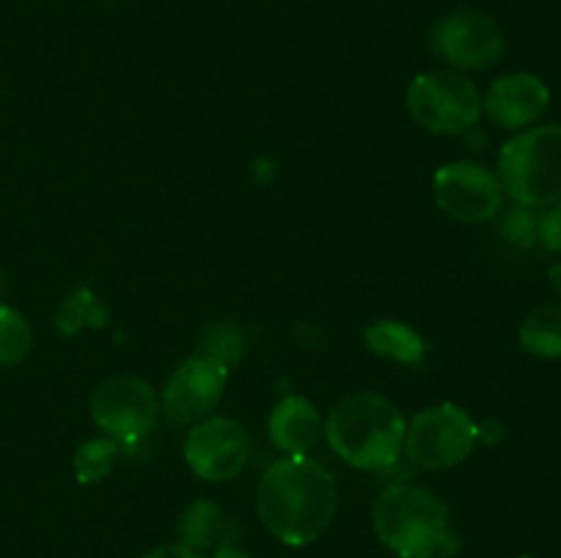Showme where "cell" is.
Here are the masks:
<instances>
[{"label":"cell","instance_id":"9","mask_svg":"<svg viewBox=\"0 0 561 558\" xmlns=\"http://www.w3.org/2000/svg\"><path fill=\"white\" fill-rule=\"evenodd\" d=\"M184 457L201 479L228 481L244 470L250 441L239 421L228 416H211L192 427L184 443Z\"/></svg>","mask_w":561,"mask_h":558},{"label":"cell","instance_id":"24","mask_svg":"<svg viewBox=\"0 0 561 558\" xmlns=\"http://www.w3.org/2000/svg\"><path fill=\"white\" fill-rule=\"evenodd\" d=\"M214 558H250V556H247L244 550H239V547L222 545L217 553H214Z\"/></svg>","mask_w":561,"mask_h":558},{"label":"cell","instance_id":"19","mask_svg":"<svg viewBox=\"0 0 561 558\" xmlns=\"http://www.w3.org/2000/svg\"><path fill=\"white\" fill-rule=\"evenodd\" d=\"M203 353L214 356L217 361H222L225 367L239 361L244 356V339H241V332L230 323H222V326L208 328L206 339H203Z\"/></svg>","mask_w":561,"mask_h":558},{"label":"cell","instance_id":"18","mask_svg":"<svg viewBox=\"0 0 561 558\" xmlns=\"http://www.w3.org/2000/svg\"><path fill=\"white\" fill-rule=\"evenodd\" d=\"M31 342L33 334L22 312L0 304V367H11L25 359Z\"/></svg>","mask_w":561,"mask_h":558},{"label":"cell","instance_id":"12","mask_svg":"<svg viewBox=\"0 0 561 558\" xmlns=\"http://www.w3.org/2000/svg\"><path fill=\"white\" fill-rule=\"evenodd\" d=\"M551 102V91L535 74H504L491 85L485 96V113L493 124L504 129H524L535 124Z\"/></svg>","mask_w":561,"mask_h":558},{"label":"cell","instance_id":"10","mask_svg":"<svg viewBox=\"0 0 561 558\" xmlns=\"http://www.w3.org/2000/svg\"><path fill=\"white\" fill-rule=\"evenodd\" d=\"M228 367L208 353H197L186 359L164 386L162 408L175 425H192L211 414L214 405L222 397Z\"/></svg>","mask_w":561,"mask_h":558},{"label":"cell","instance_id":"25","mask_svg":"<svg viewBox=\"0 0 561 558\" xmlns=\"http://www.w3.org/2000/svg\"><path fill=\"white\" fill-rule=\"evenodd\" d=\"M548 282H551V288L561 295V263H557V266H553L551 271H548Z\"/></svg>","mask_w":561,"mask_h":558},{"label":"cell","instance_id":"17","mask_svg":"<svg viewBox=\"0 0 561 558\" xmlns=\"http://www.w3.org/2000/svg\"><path fill=\"white\" fill-rule=\"evenodd\" d=\"M118 441H113L110 435H96L91 441H85L80 446L75 457V474L77 481L82 485H93V481L104 479L110 474V468L115 465V457H118Z\"/></svg>","mask_w":561,"mask_h":558},{"label":"cell","instance_id":"27","mask_svg":"<svg viewBox=\"0 0 561 558\" xmlns=\"http://www.w3.org/2000/svg\"><path fill=\"white\" fill-rule=\"evenodd\" d=\"M520 558H529V556H520Z\"/></svg>","mask_w":561,"mask_h":558},{"label":"cell","instance_id":"8","mask_svg":"<svg viewBox=\"0 0 561 558\" xmlns=\"http://www.w3.org/2000/svg\"><path fill=\"white\" fill-rule=\"evenodd\" d=\"M433 189H436L438 208L466 224L491 222L504 200L499 175L474 162L444 164L436 173Z\"/></svg>","mask_w":561,"mask_h":558},{"label":"cell","instance_id":"15","mask_svg":"<svg viewBox=\"0 0 561 558\" xmlns=\"http://www.w3.org/2000/svg\"><path fill=\"white\" fill-rule=\"evenodd\" d=\"M225 534V518L219 507L208 498L190 503L179 520V539L181 545L192 547V550H206L214 547Z\"/></svg>","mask_w":561,"mask_h":558},{"label":"cell","instance_id":"13","mask_svg":"<svg viewBox=\"0 0 561 558\" xmlns=\"http://www.w3.org/2000/svg\"><path fill=\"white\" fill-rule=\"evenodd\" d=\"M268 435H272L274 446L288 457H307V452L321 438V416H318L316 405L307 403L305 397H296V394L285 397L272 410Z\"/></svg>","mask_w":561,"mask_h":558},{"label":"cell","instance_id":"11","mask_svg":"<svg viewBox=\"0 0 561 558\" xmlns=\"http://www.w3.org/2000/svg\"><path fill=\"white\" fill-rule=\"evenodd\" d=\"M433 49L455 69H488L504 55V36L491 16L458 11L436 25Z\"/></svg>","mask_w":561,"mask_h":558},{"label":"cell","instance_id":"3","mask_svg":"<svg viewBox=\"0 0 561 558\" xmlns=\"http://www.w3.org/2000/svg\"><path fill=\"white\" fill-rule=\"evenodd\" d=\"M373 525L383 545L400 558H438L458 553L447 507L414 485H392L373 503Z\"/></svg>","mask_w":561,"mask_h":558},{"label":"cell","instance_id":"6","mask_svg":"<svg viewBox=\"0 0 561 558\" xmlns=\"http://www.w3.org/2000/svg\"><path fill=\"white\" fill-rule=\"evenodd\" d=\"M480 441V425L453 403L427 408L405 427V454L422 468H453Z\"/></svg>","mask_w":561,"mask_h":558},{"label":"cell","instance_id":"4","mask_svg":"<svg viewBox=\"0 0 561 558\" xmlns=\"http://www.w3.org/2000/svg\"><path fill=\"white\" fill-rule=\"evenodd\" d=\"M499 181L515 202L529 208L561 200V126H535L504 142Z\"/></svg>","mask_w":561,"mask_h":558},{"label":"cell","instance_id":"1","mask_svg":"<svg viewBox=\"0 0 561 558\" xmlns=\"http://www.w3.org/2000/svg\"><path fill=\"white\" fill-rule=\"evenodd\" d=\"M337 512L332 474L310 457L277 460L257 487V514L285 545H310Z\"/></svg>","mask_w":561,"mask_h":558},{"label":"cell","instance_id":"22","mask_svg":"<svg viewBox=\"0 0 561 558\" xmlns=\"http://www.w3.org/2000/svg\"><path fill=\"white\" fill-rule=\"evenodd\" d=\"M537 239H540L548 249L561 252V200L553 202V206L540 217Z\"/></svg>","mask_w":561,"mask_h":558},{"label":"cell","instance_id":"23","mask_svg":"<svg viewBox=\"0 0 561 558\" xmlns=\"http://www.w3.org/2000/svg\"><path fill=\"white\" fill-rule=\"evenodd\" d=\"M142 558H203L201 553L197 550H192V547H186V545H162V547H157V550H151V553H146V556Z\"/></svg>","mask_w":561,"mask_h":558},{"label":"cell","instance_id":"5","mask_svg":"<svg viewBox=\"0 0 561 558\" xmlns=\"http://www.w3.org/2000/svg\"><path fill=\"white\" fill-rule=\"evenodd\" d=\"M409 113L433 135H466L480 120L482 98L469 77L458 71H427L411 82Z\"/></svg>","mask_w":561,"mask_h":558},{"label":"cell","instance_id":"20","mask_svg":"<svg viewBox=\"0 0 561 558\" xmlns=\"http://www.w3.org/2000/svg\"><path fill=\"white\" fill-rule=\"evenodd\" d=\"M537 228H540V217H535V211L529 206H520V202L502 217V233L518 246L535 244Z\"/></svg>","mask_w":561,"mask_h":558},{"label":"cell","instance_id":"16","mask_svg":"<svg viewBox=\"0 0 561 558\" xmlns=\"http://www.w3.org/2000/svg\"><path fill=\"white\" fill-rule=\"evenodd\" d=\"M520 345L537 359H561V304H546L526 317Z\"/></svg>","mask_w":561,"mask_h":558},{"label":"cell","instance_id":"26","mask_svg":"<svg viewBox=\"0 0 561 558\" xmlns=\"http://www.w3.org/2000/svg\"><path fill=\"white\" fill-rule=\"evenodd\" d=\"M3 288H5V274L0 271V295H3Z\"/></svg>","mask_w":561,"mask_h":558},{"label":"cell","instance_id":"2","mask_svg":"<svg viewBox=\"0 0 561 558\" xmlns=\"http://www.w3.org/2000/svg\"><path fill=\"white\" fill-rule=\"evenodd\" d=\"M327 441L354 468L383 474L403 454L405 419L381 394H351L329 414Z\"/></svg>","mask_w":561,"mask_h":558},{"label":"cell","instance_id":"14","mask_svg":"<svg viewBox=\"0 0 561 558\" xmlns=\"http://www.w3.org/2000/svg\"><path fill=\"white\" fill-rule=\"evenodd\" d=\"M367 348L378 356L400 361V364H420L425 356V342L411 326L398 321H378L365 332Z\"/></svg>","mask_w":561,"mask_h":558},{"label":"cell","instance_id":"21","mask_svg":"<svg viewBox=\"0 0 561 558\" xmlns=\"http://www.w3.org/2000/svg\"><path fill=\"white\" fill-rule=\"evenodd\" d=\"M104 317H107V312L99 310V306L93 304V301L80 290V293H77V299H69L64 315L58 317V328H64V332L71 334L82 321H91L93 326H99Z\"/></svg>","mask_w":561,"mask_h":558},{"label":"cell","instance_id":"7","mask_svg":"<svg viewBox=\"0 0 561 558\" xmlns=\"http://www.w3.org/2000/svg\"><path fill=\"white\" fill-rule=\"evenodd\" d=\"M93 421L118 446H137L157 425L159 403L151 386L137 377H113L93 394Z\"/></svg>","mask_w":561,"mask_h":558}]
</instances>
